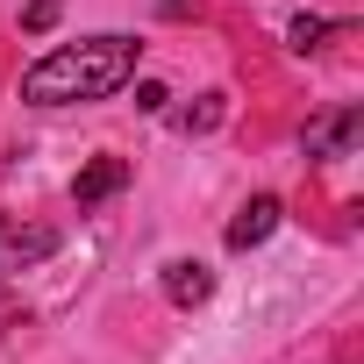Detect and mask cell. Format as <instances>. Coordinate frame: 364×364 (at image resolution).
Returning <instances> with one entry per match:
<instances>
[{"label":"cell","mask_w":364,"mask_h":364,"mask_svg":"<svg viewBox=\"0 0 364 364\" xmlns=\"http://www.w3.org/2000/svg\"><path fill=\"white\" fill-rule=\"evenodd\" d=\"M0 236H8V215H0Z\"/></svg>","instance_id":"cell-11"},{"label":"cell","mask_w":364,"mask_h":364,"mask_svg":"<svg viewBox=\"0 0 364 364\" xmlns=\"http://www.w3.org/2000/svg\"><path fill=\"white\" fill-rule=\"evenodd\" d=\"M222 114H229V93H200V107L178 114V136H208V129H222Z\"/></svg>","instance_id":"cell-7"},{"label":"cell","mask_w":364,"mask_h":364,"mask_svg":"<svg viewBox=\"0 0 364 364\" xmlns=\"http://www.w3.org/2000/svg\"><path fill=\"white\" fill-rule=\"evenodd\" d=\"M50 22H58V0H29V8H22V29L29 36H43Z\"/></svg>","instance_id":"cell-9"},{"label":"cell","mask_w":364,"mask_h":364,"mask_svg":"<svg viewBox=\"0 0 364 364\" xmlns=\"http://www.w3.org/2000/svg\"><path fill=\"white\" fill-rule=\"evenodd\" d=\"M321 36H328V22L321 15H293V29H286V43L307 58V50H321Z\"/></svg>","instance_id":"cell-8"},{"label":"cell","mask_w":364,"mask_h":364,"mask_svg":"<svg viewBox=\"0 0 364 364\" xmlns=\"http://www.w3.org/2000/svg\"><path fill=\"white\" fill-rule=\"evenodd\" d=\"M357 136H364V107H336V114L307 122L300 150H307L314 164H328V157H350V150H357Z\"/></svg>","instance_id":"cell-2"},{"label":"cell","mask_w":364,"mask_h":364,"mask_svg":"<svg viewBox=\"0 0 364 364\" xmlns=\"http://www.w3.org/2000/svg\"><path fill=\"white\" fill-rule=\"evenodd\" d=\"M215 293V272L200 264V257H178V264H164V300L171 307H200Z\"/></svg>","instance_id":"cell-5"},{"label":"cell","mask_w":364,"mask_h":364,"mask_svg":"<svg viewBox=\"0 0 364 364\" xmlns=\"http://www.w3.org/2000/svg\"><path fill=\"white\" fill-rule=\"evenodd\" d=\"M143 43L136 36H86V43H58L50 58H36L22 72V100L36 107H72V100H107L136 79Z\"/></svg>","instance_id":"cell-1"},{"label":"cell","mask_w":364,"mask_h":364,"mask_svg":"<svg viewBox=\"0 0 364 364\" xmlns=\"http://www.w3.org/2000/svg\"><path fill=\"white\" fill-rule=\"evenodd\" d=\"M50 250H58V229H15V222H8V236H0V264H8V272L43 264Z\"/></svg>","instance_id":"cell-6"},{"label":"cell","mask_w":364,"mask_h":364,"mask_svg":"<svg viewBox=\"0 0 364 364\" xmlns=\"http://www.w3.org/2000/svg\"><path fill=\"white\" fill-rule=\"evenodd\" d=\"M129 186V157H93L79 178H72V208L86 215V208H100V200H114Z\"/></svg>","instance_id":"cell-3"},{"label":"cell","mask_w":364,"mask_h":364,"mask_svg":"<svg viewBox=\"0 0 364 364\" xmlns=\"http://www.w3.org/2000/svg\"><path fill=\"white\" fill-rule=\"evenodd\" d=\"M279 215H286V208H279L272 193H257V200H243V215L229 222V250H257V243H264V236L279 229Z\"/></svg>","instance_id":"cell-4"},{"label":"cell","mask_w":364,"mask_h":364,"mask_svg":"<svg viewBox=\"0 0 364 364\" xmlns=\"http://www.w3.org/2000/svg\"><path fill=\"white\" fill-rule=\"evenodd\" d=\"M164 100H171V93H164V86H157V79H143V86H136V107H143V114H157V107H164Z\"/></svg>","instance_id":"cell-10"}]
</instances>
